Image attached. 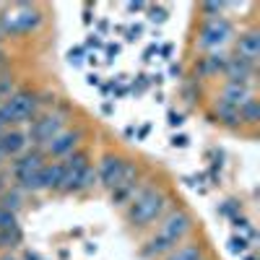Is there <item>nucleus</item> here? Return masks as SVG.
Instances as JSON below:
<instances>
[{
    "label": "nucleus",
    "instance_id": "obj_13",
    "mask_svg": "<svg viewBox=\"0 0 260 260\" xmlns=\"http://www.w3.org/2000/svg\"><path fill=\"white\" fill-rule=\"evenodd\" d=\"M255 73H257V65L242 60V57H234V55H226V62H224V81H232V83H247L252 86L255 81Z\"/></svg>",
    "mask_w": 260,
    "mask_h": 260
},
{
    "label": "nucleus",
    "instance_id": "obj_26",
    "mask_svg": "<svg viewBox=\"0 0 260 260\" xmlns=\"http://www.w3.org/2000/svg\"><path fill=\"white\" fill-rule=\"evenodd\" d=\"M3 167H8V156L3 154V148H0V169H3Z\"/></svg>",
    "mask_w": 260,
    "mask_h": 260
},
{
    "label": "nucleus",
    "instance_id": "obj_21",
    "mask_svg": "<svg viewBox=\"0 0 260 260\" xmlns=\"http://www.w3.org/2000/svg\"><path fill=\"white\" fill-rule=\"evenodd\" d=\"M257 120H260V107H257V99L252 96L240 107V127H245V125L252 127V125H257Z\"/></svg>",
    "mask_w": 260,
    "mask_h": 260
},
{
    "label": "nucleus",
    "instance_id": "obj_22",
    "mask_svg": "<svg viewBox=\"0 0 260 260\" xmlns=\"http://www.w3.org/2000/svg\"><path fill=\"white\" fill-rule=\"evenodd\" d=\"M96 187V167H94V161L83 169V175H81V180H78V187H76V195H86V192H91Z\"/></svg>",
    "mask_w": 260,
    "mask_h": 260
},
{
    "label": "nucleus",
    "instance_id": "obj_18",
    "mask_svg": "<svg viewBox=\"0 0 260 260\" xmlns=\"http://www.w3.org/2000/svg\"><path fill=\"white\" fill-rule=\"evenodd\" d=\"M24 206H26V192H24V190H18L16 185H11L8 190L0 192V208L11 211L13 216H18L21 211H24Z\"/></svg>",
    "mask_w": 260,
    "mask_h": 260
},
{
    "label": "nucleus",
    "instance_id": "obj_1",
    "mask_svg": "<svg viewBox=\"0 0 260 260\" xmlns=\"http://www.w3.org/2000/svg\"><path fill=\"white\" fill-rule=\"evenodd\" d=\"M172 206H175L172 190L164 182L146 180L138 187V192L130 198V203L122 208V219L130 229H136V232H151L164 219V213Z\"/></svg>",
    "mask_w": 260,
    "mask_h": 260
},
{
    "label": "nucleus",
    "instance_id": "obj_5",
    "mask_svg": "<svg viewBox=\"0 0 260 260\" xmlns=\"http://www.w3.org/2000/svg\"><path fill=\"white\" fill-rule=\"evenodd\" d=\"M47 156H45V151L42 148H34L29 146L21 156L11 159L8 161V175H11V182L18 187V190H24L26 195L31 192H42L39 190V172L42 167H45Z\"/></svg>",
    "mask_w": 260,
    "mask_h": 260
},
{
    "label": "nucleus",
    "instance_id": "obj_17",
    "mask_svg": "<svg viewBox=\"0 0 260 260\" xmlns=\"http://www.w3.org/2000/svg\"><path fill=\"white\" fill-rule=\"evenodd\" d=\"M60 180H62V161H45L39 172V190L42 192H57L60 190Z\"/></svg>",
    "mask_w": 260,
    "mask_h": 260
},
{
    "label": "nucleus",
    "instance_id": "obj_9",
    "mask_svg": "<svg viewBox=\"0 0 260 260\" xmlns=\"http://www.w3.org/2000/svg\"><path fill=\"white\" fill-rule=\"evenodd\" d=\"M143 182H146V175H143L141 164H138L136 159H127V167H125V172H122V177H120L117 187L110 190V201H112V206L125 208V206L130 203V198H133V195L138 192V187H141Z\"/></svg>",
    "mask_w": 260,
    "mask_h": 260
},
{
    "label": "nucleus",
    "instance_id": "obj_28",
    "mask_svg": "<svg viewBox=\"0 0 260 260\" xmlns=\"http://www.w3.org/2000/svg\"><path fill=\"white\" fill-rule=\"evenodd\" d=\"M3 130H6V125H3V122H0V133H3Z\"/></svg>",
    "mask_w": 260,
    "mask_h": 260
},
{
    "label": "nucleus",
    "instance_id": "obj_14",
    "mask_svg": "<svg viewBox=\"0 0 260 260\" xmlns=\"http://www.w3.org/2000/svg\"><path fill=\"white\" fill-rule=\"evenodd\" d=\"M252 96H255V89H252V86H247V83H232V81H224L213 102H221V104L232 107V110H240V107H242L247 99H252Z\"/></svg>",
    "mask_w": 260,
    "mask_h": 260
},
{
    "label": "nucleus",
    "instance_id": "obj_4",
    "mask_svg": "<svg viewBox=\"0 0 260 260\" xmlns=\"http://www.w3.org/2000/svg\"><path fill=\"white\" fill-rule=\"evenodd\" d=\"M42 112L39 104V91L34 89H18L0 102V122L6 127H26L37 115Z\"/></svg>",
    "mask_w": 260,
    "mask_h": 260
},
{
    "label": "nucleus",
    "instance_id": "obj_29",
    "mask_svg": "<svg viewBox=\"0 0 260 260\" xmlns=\"http://www.w3.org/2000/svg\"><path fill=\"white\" fill-rule=\"evenodd\" d=\"M3 37H6V34H3V29H0V39H3Z\"/></svg>",
    "mask_w": 260,
    "mask_h": 260
},
{
    "label": "nucleus",
    "instance_id": "obj_15",
    "mask_svg": "<svg viewBox=\"0 0 260 260\" xmlns=\"http://www.w3.org/2000/svg\"><path fill=\"white\" fill-rule=\"evenodd\" d=\"M0 148H3V154L8 156V161L16 159V156H21L29 148L26 130L24 127H6L3 133H0Z\"/></svg>",
    "mask_w": 260,
    "mask_h": 260
},
{
    "label": "nucleus",
    "instance_id": "obj_2",
    "mask_svg": "<svg viewBox=\"0 0 260 260\" xmlns=\"http://www.w3.org/2000/svg\"><path fill=\"white\" fill-rule=\"evenodd\" d=\"M195 234V216L185 206H172L164 219L151 229L148 240L141 247V255L148 260H161L167 252H172L177 245L187 242Z\"/></svg>",
    "mask_w": 260,
    "mask_h": 260
},
{
    "label": "nucleus",
    "instance_id": "obj_25",
    "mask_svg": "<svg viewBox=\"0 0 260 260\" xmlns=\"http://www.w3.org/2000/svg\"><path fill=\"white\" fill-rule=\"evenodd\" d=\"M13 182H11V175H8V167H3V169H0V192H3V190H8Z\"/></svg>",
    "mask_w": 260,
    "mask_h": 260
},
{
    "label": "nucleus",
    "instance_id": "obj_8",
    "mask_svg": "<svg viewBox=\"0 0 260 260\" xmlns=\"http://www.w3.org/2000/svg\"><path fill=\"white\" fill-rule=\"evenodd\" d=\"M86 136H89V130H86L83 125H73V127L68 125L60 136H55L42 151H45V156H47L50 161H62L65 156H71L73 151L83 148Z\"/></svg>",
    "mask_w": 260,
    "mask_h": 260
},
{
    "label": "nucleus",
    "instance_id": "obj_19",
    "mask_svg": "<svg viewBox=\"0 0 260 260\" xmlns=\"http://www.w3.org/2000/svg\"><path fill=\"white\" fill-rule=\"evenodd\" d=\"M224 62H226V52H206V55L201 57L198 73H201L203 78L221 76V71H224Z\"/></svg>",
    "mask_w": 260,
    "mask_h": 260
},
{
    "label": "nucleus",
    "instance_id": "obj_20",
    "mask_svg": "<svg viewBox=\"0 0 260 260\" xmlns=\"http://www.w3.org/2000/svg\"><path fill=\"white\" fill-rule=\"evenodd\" d=\"M213 115H216V122L229 130L240 127V110H232V107H226L221 102H213Z\"/></svg>",
    "mask_w": 260,
    "mask_h": 260
},
{
    "label": "nucleus",
    "instance_id": "obj_6",
    "mask_svg": "<svg viewBox=\"0 0 260 260\" xmlns=\"http://www.w3.org/2000/svg\"><path fill=\"white\" fill-rule=\"evenodd\" d=\"M71 122V115L60 110V107H50V110H42L24 130H26V138H29V146L34 148H45L55 136H60L65 127Z\"/></svg>",
    "mask_w": 260,
    "mask_h": 260
},
{
    "label": "nucleus",
    "instance_id": "obj_11",
    "mask_svg": "<svg viewBox=\"0 0 260 260\" xmlns=\"http://www.w3.org/2000/svg\"><path fill=\"white\" fill-rule=\"evenodd\" d=\"M91 164V154L86 148H78L73 151L71 156L62 159V180H60V195H76V187H78V180L83 175V169Z\"/></svg>",
    "mask_w": 260,
    "mask_h": 260
},
{
    "label": "nucleus",
    "instance_id": "obj_3",
    "mask_svg": "<svg viewBox=\"0 0 260 260\" xmlns=\"http://www.w3.org/2000/svg\"><path fill=\"white\" fill-rule=\"evenodd\" d=\"M45 26V11L34 3L0 6V29L6 37H29Z\"/></svg>",
    "mask_w": 260,
    "mask_h": 260
},
{
    "label": "nucleus",
    "instance_id": "obj_16",
    "mask_svg": "<svg viewBox=\"0 0 260 260\" xmlns=\"http://www.w3.org/2000/svg\"><path fill=\"white\" fill-rule=\"evenodd\" d=\"M161 260H208V247L201 242V240H190L177 245L172 252H167Z\"/></svg>",
    "mask_w": 260,
    "mask_h": 260
},
{
    "label": "nucleus",
    "instance_id": "obj_24",
    "mask_svg": "<svg viewBox=\"0 0 260 260\" xmlns=\"http://www.w3.org/2000/svg\"><path fill=\"white\" fill-rule=\"evenodd\" d=\"M11 229H18V216L0 208V232H11Z\"/></svg>",
    "mask_w": 260,
    "mask_h": 260
},
{
    "label": "nucleus",
    "instance_id": "obj_23",
    "mask_svg": "<svg viewBox=\"0 0 260 260\" xmlns=\"http://www.w3.org/2000/svg\"><path fill=\"white\" fill-rule=\"evenodd\" d=\"M21 242H24L21 226H18V229H11V232H0V252H11V250L18 247Z\"/></svg>",
    "mask_w": 260,
    "mask_h": 260
},
{
    "label": "nucleus",
    "instance_id": "obj_27",
    "mask_svg": "<svg viewBox=\"0 0 260 260\" xmlns=\"http://www.w3.org/2000/svg\"><path fill=\"white\" fill-rule=\"evenodd\" d=\"M3 65H6V52H3V47H0V71H3Z\"/></svg>",
    "mask_w": 260,
    "mask_h": 260
},
{
    "label": "nucleus",
    "instance_id": "obj_10",
    "mask_svg": "<svg viewBox=\"0 0 260 260\" xmlns=\"http://www.w3.org/2000/svg\"><path fill=\"white\" fill-rule=\"evenodd\" d=\"M94 167H96V185L110 192L117 187V182L122 177V172L127 167V156H122L120 151H104Z\"/></svg>",
    "mask_w": 260,
    "mask_h": 260
},
{
    "label": "nucleus",
    "instance_id": "obj_7",
    "mask_svg": "<svg viewBox=\"0 0 260 260\" xmlns=\"http://www.w3.org/2000/svg\"><path fill=\"white\" fill-rule=\"evenodd\" d=\"M234 39V26L226 16H206L201 21L195 47L201 52H224V47Z\"/></svg>",
    "mask_w": 260,
    "mask_h": 260
},
{
    "label": "nucleus",
    "instance_id": "obj_12",
    "mask_svg": "<svg viewBox=\"0 0 260 260\" xmlns=\"http://www.w3.org/2000/svg\"><path fill=\"white\" fill-rule=\"evenodd\" d=\"M234 57H242L252 65H257L260 60V31L257 29H245L240 34H234Z\"/></svg>",
    "mask_w": 260,
    "mask_h": 260
}]
</instances>
